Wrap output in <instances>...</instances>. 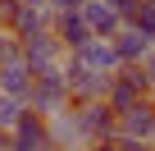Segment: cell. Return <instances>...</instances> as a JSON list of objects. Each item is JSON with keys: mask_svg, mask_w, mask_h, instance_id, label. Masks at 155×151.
<instances>
[{"mask_svg": "<svg viewBox=\"0 0 155 151\" xmlns=\"http://www.w3.org/2000/svg\"><path fill=\"white\" fill-rule=\"evenodd\" d=\"M46 5H50V9H82L87 0H46Z\"/></svg>", "mask_w": 155, "mask_h": 151, "instance_id": "2e32d148", "label": "cell"}, {"mask_svg": "<svg viewBox=\"0 0 155 151\" xmlns=\"http://www.w3.org/2000/svg\"><path fill=\"white\" fill-rule=\"evenodd\" d=\"M23 110H28V105H23L18 96H5V92H0V128H14V124L23 119Z\"/></svg>", "mask_w": 155, "mask_h": 151, "instance_id": "5bb4252c", "label": "cell"}, {"mask_svg": "<svg viewBox=\"0 0 155 151\" xmlns=\"http://www.w3.org/2000/svg\"><path fill=\"white\" fill-rule=\"evenodd\" d=\"M78 14L87 19V28H91L96 37H114V32L123 28V14H119L114 5H110V0H87V5L78 9Z\"/></svg>", "mask_w": 155, "mask_h": 151, "instance_id": "8fae6325", "label": "cell"}, {"mask_svg": "<svg viewBox=\"0 0 155 151\" xmlns=\"http://www.w3.org/2000/svg\"><path fill=\"white\" fill-rule=\"evenodd\" d=\"M18 55H23V64H28L32 73H41V69H59L64 46H59V37L46 28V32H28V37H18Z\"/></svg>", "mask_w": 155, "mask_h": 151, "instance_id": "3957f363", "label": "cell"}, {"mask_svg": "<svg viewBox=\"0 0 155 151\" xmlns=\"http://www.w3.org/2000/svg\"><path fill=\"white\" fill-rule=\"evenodd\" d=\"M46 128H50V142H55V151H68V146H78V142H87L82 137V128H78V115L64 105V110H55V115H46Z\"/></svg>", "mask_w": 155, "mask_h": 151, "instance_id": "7c38bea8", "label": "cell"}, {"mask_svg": "<svg viewBox=\"0 0 155 151\" xmlns=\"http://www.w3.org/2000/svg\"><path fill=\"white\" fill-rule=\"evenodd\" d=\"M68 105V83H64V69H41L32 73V87H28V110L37 115H55Z\"/></svg>", "mask_w": 155, "mask_h": 151, "instance_id": "6da1fadb", "label": "cell"}, {"mask_svg": "<svg viewBox=\"0 0 155 151\" xmlns=\"http://www.w3.org/2000/svg\"><path fill=\"white\" fill-rule=\"evenodd\" d=\"M28 87H32V69L23 64V55H14V60L0 64V92L5 96H18L28 105Z\"/></svg>", "mask_w": 155, "mask_h": 151, "instance_id": "4fadbf2b", "label": "cell"}, {"mask_svg": "<svg viewBox=\"0 0 155 151\" xmlns=\"http://www.w3.org/2000/svg\"><path fill=\"white\" fill-rule=\"evenodd\" d=\"M141 69H146V87H150V96H155V50L141 60Z\"/></svg>", "mask_w": 155, "mask_h": 151, "instance_id": "9a60e30c", "label": "cell"}, {"mask_svg": "<svg viewBox=\"0 0 155 151\" xmlns=\"http://www.w3.org/2000/svg\"><path fill=\"white\" fill-rule=\"evenodd\" d=\"M9 133H14V151H55L50 128H46V115H37V110H23V119Z\"/></svg>", "mask_w": 155, "mask_h": 151, "instance_id": "52a82bcc", "label": "cell"}, {"mask_svg": "<svg viewBox=\"0 0 155 151\" xmlns=\"http://www.w3.org/2000/svg\"><path fill=\"white\" fill-rule=\"evenodd\" d=\"M119 137L128 142H155V96H141L119 115Z\"/></svg>", "mask_w": 155, "mask_h": 151, "instance_id": "8992f818", "label": "cell"}, {"mask_svg": "<svg viewBox=\"0 0 155 151\" xmlns=\"http://www.w3.org/2000/svg\"><path fill=\"white\" fill-rule=\"evenodd\" d=\"M78 128H82V137L87 142H105V137H119V115L105 105V96L101 101H78Z\"/></svg>", "mask_w": 155, "mask_h": 151, "instance_id": "277c9868", "label": "cell"}, {"mask_svg": "<svg viewBox=\"0 0 155 151\" xmlns=\"http://www.w3.org/2000/svg\"><path fill=\"white\" fill-rule=\"evenodd\" d=\"M50 32L59 37V46L64 50H78L82 41H91L96 32L87 28V19L78 14V9H55V19H50Z\"/></svg>", "mask_w": 155, "mask_h": 151, "instance_id": "ba28073f", "label": "cell"}, {"mask_svg": "<svg viewBox=\"0 0 155 151\" xmlns=\"http://www.w3.org/2000/svg\"><path fill=\"white\" fill-rule=\"evenodd\" d=\"M64 83H68V101H101L105 87H110V73H96V69H87L78 55H68Z\"/></svg>", "mask_w": 155, "mask_h": 151, "instance_id": "5b68a950", "label": "cell"}, {"mask_svg": "<svg viewBox=\"0 0 155 151\" xmlns=\"http://www.w3.org/2000/svg\"><path fill=\"white\" fill-rule=\"evenodd\" d=\"M110 41H114V50H119V64H141V60L155 50V37H146V32H137V28H128V23H123Z\"/></svg>", "mask_w": 155, "mask_h": 151, "instance_id": "30bf717a", "label": "cell"}, {"mask_svg": "<svg viewBox=\"0 0 155 151\" xmlns=\"http://www.w3.org/2000/svg\"><path fill=\"white\" fill-rule=\"evenodd\" d=\"M141 96H150V87H146V69H141V64H123V73H110L105 105H110L114 115H123V110L137 105Z\"/></svg>", "mask_w": 155, "mask_h": 151, "instance_id": "7a4b0ae2", "label": "cell"}, {"mask_svg": "<svg viewBox=\"0 0 155 151\" xmlns=\"http://www.w3.org/2000/svg\"><path fill=\"white\" fill-rule=\"evenodd\" d=\"M87 151H119V142H114V137H105V142H87Z\"/></svg>", "mask_w": 155, "mask_h": 151, "instance_id": "e0dca14e", "label": "cell"}, {"mask_svg": "<svg viewBox=\"0 0 155 151\" xmlns=\"http://www.w3.org/2000/svg\"><path fill=\"white\" fill-rule=\"evenodd\" d=\"M68 55H78L87 69H96V73H114V69H123L119 64V50H114V41L110 37H91V41H82L78 50H68Z\"/></svg>", "mask_w": 155, "mask_h": 151, "instance_id": "9c48e42d", "label": "cell"}]
</instances>
